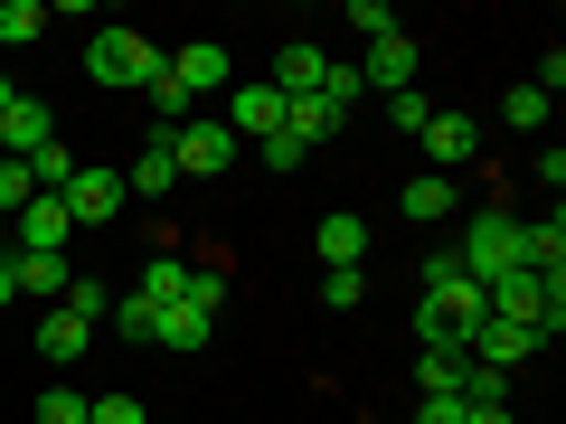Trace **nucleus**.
<instances>
[{"mask_svg": "<svg viewBox=\"0 0 566 424\" xmlns=\"http://www.w3.org/2000/svg\"><path fill=\"white\" fill-rule=\"evenodd\" d=\"M283 114H293V95H283L274 76H245V85H227V95H218V123H227L237 141H274Z\"/></svg>", "mask_w": 566, "mask_h": 424, "instance_id": "nucleus-3", "label": "nucleus"}, {"mask_svg": "<svg viewBox=\"0 0 566 424\" xmlns=\"http://www.w3.org/2000/svg\"><path fill=\"white\" fill-rule=\"evenodd\" d=\"M85 424H151V415H142V396H95V415H85Z\"/></svg>", "mask_w": 566, "mask_h": 424, "instance_id": "nucleus-33", "label": "nucleus"}, {"mask_svg": "<svg viewBox=\"0 0 566 424\" xmlns=\"http://www.w3.org/2000/svg\"><path fill=\"white\" fill-rule=\"evenodd\" d=\"M501 114L520 123V132H538V123H547V95H538V85L520 76V85H510V95H501Z\"/></svg>", "mask_w": 566, "mask_h": 424, "instance_id": "nucleus-28", "label": "nucleus"}, {"mask_svg": "<svg viewBox=\"0 0 566 424\" xmlns=\"http://www.w3.org/2000/svg\"><path fill=\"white\" fill-rule=\"evenodd\" d=\"M0 245H10V255H66V245H76V226H66L57 199H29L20 218H10V236H0Z\"/></svg>", "mask_w": 566, "mask_h": 424, "instance_id": "nucleus-7", "label": "nucleus"}, {"mask_svg": "<svg viewBox=\"0 0 566 424\" xmlns=\"http://www.w3.org/2000/svg\"><path fill=\"white\" fill-rule=\"evenodd\" d=\"M189 283H199V264H189L180 245H151V255H142V283H133V293H142L151 311H170V303H189Z\"/></svg>", "mask_w": 566, "mask_h": 424, "instance_id": "nucleus-10", "label": "nucleus"}, {"mask_svg": "<svg viewBox=\"0 0 566 424\" xmlns=\"http://www.w3.org/2000/svg\"><path fill=\"white\" fill-rule=\"evenodd\" d=\"M340 20H349V29H359V39H387V29H397V10H387V0H349Z\"/></svg>", "mask_w": 566, "mask_h": 424, "instance_id": "nucleus-30", "label": "nucleus"}, {"mask_svg": "<svg viewBox=\"0 0 566 424\" xmlns=\"http://www.w3.org/2000/svg\"><path fill=\"white\" fill-rule=\"evenodd\" d=\"M538 349H547V340H538L528 321H482V330H472V359H482V368H510V378H520Z\"/></svg>", "mask_w": 566, "mask_h": 424, "instance_id": "nucleus-11", "label": "nucleus"}, {"mask_svg": "<svg viewBox=\"0 0 566 424\" xmlns=\"http://www.w3.org/2000/svg\"><path fill=\"white\" fill-rule=\"evenodd\" d=\"M57 208H66V226H114L123 218V170H104V161H76V180L57 189Z\"/></svg>", "mask_w": 566, "mask_h": 424, "instance_id": "nucleus-5", "label": "nucleus"}, {"mask_svg": "<svg viewBox=\"0 0 566 424\" xmlns=\"http://www.w3.org/2000/svg\"><path fill=\"white\" fill-rule=\"evenodd\" d=\"M453 199H463V189H453L444 170H416V180L397 189V218H406V226H444V218H453Z\"/></svg>", "mask_w": 566, "mask_h": 424, "instance_id": "nucleus-13", "label": "nucleus"}, {"mask_svg": "<svg viewBox=\"0 0 566 424\" xmlns=\"http://www.w3.org/2000/svg\"><path fill=\"white\" fill-rule=\"evenodd\" d=\"M378 104H387V123H397L406 141H416L424 123H434V95H416V85H406V95H378Z\"/></svg>", "mask_w": 566, "mask_h": 424, "instance_id": "nucleus-27", "label": "nucleus"}, {"mask_svg": "<svg viewBox=\"0 0 566 424\" xmlns=\"http://www.w3.org/2000/svg\"><path fill=\"white\" fill-rule=\"evenodd\" d=\"M10 104H20V95H10V76H0V114H10Z\"/></svg>", "mask_w": 566, "mask_h": 424, "instance_id": "nucleus-38", "label": "nucleus"}, {"mask_svg": "<svg viewBox=\"0 0 566 424\" xmlns=\"http://www.w3.org/2000/svg\"><path fill=\"white\" fill-rule=\"evenodd\" d=\"M463 368H472V349H463V340H424L416 386H424V396H463Z\"/></svg>", "mask_w": 566, "mask_h": 424, "instance_id": "nucleus-17", "label": "nucleus"}, {"mask_svg": "<svg viewBox=\"0 0 566 424\" xmlns=\"http://www.w3.org/2000/svg\"><path fill=\"white\" fill-rule=\"evenodd\" d=\"M48 141H57V123H48V104H10V114H0V161H29V151H48Z\"/></svg>", "mask_w": 566, "mask_h": 424, "instance_id": "nucleus-14", "label": "nucleus"}, {"mask_svg": "<svg viewBox=\"0 0 566 424\" xmlns=\"http://www.w3.org/2000/svg\"><path fill=\"white\" fill-rule=\"evenodd\" d=\"M85 415H95V396H85L76 378H48L39 386V424H85Z\"/></svg>", "mask_w": 566, "mask_h": 424, "instance_id": "nucleus-22", "label": "nucleus"}, {"mask_svg": "<svg viewBox=\"0 0 566 424\" xmlns=\"http://www.w3.org/2000/svg\"><path fill=\"white\" fill-rule=\"evenodd\" d=\"M10 303H20V264L0 255V311H10Z\"/></svg>", "mask_w": 566, "mask_h": 424, "instance_id": "nucleus-37", "label": "nucleus"}, {"mask_svg": "<svg viewBox=\"0 0 566 424\" xmlns=\"http://www.w3.org/2000/svg\"><path fill=\"white\" fill-rule=\"evenodd\" d=\"M170 189H180V170H170V141L151 132V151L123 170V199H170Z\"/></svg>", "mask_w": 566, "mask_h": 424, "instance_id": "nucleus-19", "label": "nucleus"}, {"mask_svg": "<svg viewBox=\"0 0 566 424\" xmlns=\"http://www.w3.org/2000/svg\"><path fill=\"white\" fill-rule=\"evenodd\" d=\"M424 170H444V180H453V170H463L472 161V151H482V132H472V114H453V104H434V123H424Z\"/></svg>", "mask_w": 566, "mask_h": 424, "instance_id": "nucleus-8", "label": "nucleus"}, {"mask_svg": "<svg viewBox=\"0 0 566 424\" xmlns=\"http://www.w3.org/2000/svg\"><path fill=\"white\" fill-rule=\"evenodd\" d=\"M48 29V0H0V47H29Z\"/></svg>", "mask_w": 566, "mask_h": 424, "instance_id": "nucleus-25", "label": "nucleus"}, {"mask_svg": "<svg viewBox=\"0 0 566 424\" xmlns=\"http://www.w3.org/2000/svg\"><path fill=\"white\" fill-rule=\"evenodd\" d=\"M20 170H29V189H39V199H57V189L76 180V151H66V141H48V151H29Z\"/></svg>", "mask_w": 566, "mask_h": 424, "instance_id": "nucleus-23", "label": "nucleus"}, {"mask_svg": "<svg viewBox=\"0 0 566 424\" xmlns=\"http://www.w3.org/2000/svg\"><path fill=\"white\" fill-rule=\"evenodd\" d=\"M453 264H463L472 283H501L510 264H520V218H510V208H482V218H472V236L453 245Z\"/></svg>", "mask_w": 566, "mask_h": 424, "instance_id": "nucleus-4", "label": "nucleus"}, {"mask_svg": "<svg viewBox=\"0 0 566 424\" xmlns=\"http://www.w3.org/2000/svg\"><path fill=\"white\" fill-rule=\"evenodd\" d=\"M104 321H114V330H123V340H142V349H161V311L142 303V293H123V303H114V311H104Z\"/></svg>", "mask_w": 566, "mask_h": 424, "instance_id": "nucleus-24", "label": "nucleus"}, {"mask_svg": "<svg viewBox=\"0 0 566 424\" xmlns=\"http://www.w3.org/2000/svg\"><path fill=\"white\" fill-rule=\"evenodd\" d=\"M10 264H20V293H29V303H57V293H66V274H76L66 255H10Z\"/></svg>", "mask_w": 566, "mask_h": 424, "instance_id": "nucleus-21", "label": "nucleus"}, {"mask_svg": "<svg viewBox=\"0 0 566 424\" xmlns=\"http://www.w3.org/2000/svg\"><path fill=\"white\" fill-rule=\"evenodd\" d=\"M312 245H322V274H340V264H359V255H368V218H359V208H331Z\"/></svg>", "mask_w": 566, "mask_h": 424, "instance_id": "nucleus-15", "label": "nucleus"}, {"mask_svg": "<svg viewBox=\"0 0 566 424\" xmlns=\"http://www.w3.org/2000/svg\"><path fill=\"white\" fill-rule=\"evenodd\" d=\"M161 66H170V85H180L189 104H218L227 85H237V66H227V47H218V39H189V47H170Z\"/></svg>", "mask_w": 566, "mask_h": 424, "instance_id": "nucleus-6", "label": "nucleus"}, {"mask_svg": "<svg viewBox=\"0 0 566 424\" xmlns=\"http://www.w3.org/2000/svg\"><path fill=\"white\" fill-rule=\"evenodd\" d=\"M322 76H331L322 39H283V57H274V85H283V95H322Z\"/></svg>", "mask_w": 566, "mask_h": 424, "instance_id": "nucleus-16", "label": "nucleus"}, {"mask_svg": "<svg viewBox=\"0 0 566 424\" xmlns=\"http://www.w3.org/2000/svg\"><path fill=\"white\" fill-rule=\"evenodd\" d=\"M85 349H95V321H76L66 303H48V311H39V359H48V368L66 378V368H76Z\"/></svg>", "mask_w": 566, "mask_h": 424, "instance_id": "nucleus-12", "label": "nucleus"}, {"mask_svg": "<svg viewBox=\"0 0 566 424\" xmlns=\"http://www.w3.org/2000/svg\"><path fill=\"white\" fill-rule=\"evenodd\" d=\"M208 340H218V311H208V303H170L161 311V349L189 359V349H208Z\"/></svg>", "mask_w": 566, "mask_h": 424, "instance_id": "nucleus-18", "label": "nucleus"}, {"mask_svg": "<svg viewBox=\"0 0 566 424\" xmlns=\"http://www.w3.org/2000/svg\"><path fill=\"white\" fill-rule=\"evenodd\" d=\"M170 141V170H180V180H227V170H237V132H227L218 114H189L180 132H161Z\"/></svg>", "mask_w": 566, "mask_h": 424, "instance_id": "nucleus-2", "label": "nucleus"}, {"mask_svg": "<svg viewBox=\"0 0 566 424\" xmlns=\"http://www.w3.org/2000/svg\"><path fill=\"white\" fill-rule=\"evenodd\" d=\"M66 311H76V321H104V311H114V293H104L95 274H66V293H57Z\"/></svg>", "mask_w": 566, "mask_h": 424, "instance_id": "nucleus-26", "label": "nucleus"}, {"mask_svg": "<svg viewBox=\"0 0 566 424\" xmlns=\"http://www.w3.org/2000/svg\"><path fill=\"white\" fill-rule=\"evenodd\" d=\"M359 85H368V95H406V85H416V39H406V29L368 39V57H359Z\"/></svg>", "mask_w": 566, "mask_h": 424, "instance_id": "nucleus-9", "label": "nucleus"}, {"mask_svg": "<svg viewBox=\"0 0 566 424\" xmlns=\"http://www.w3.org/2000/svg\"><path fill=\"white\" fill-rule=\"evenodd\" d=\"M416 424H463V396H424V405H416Z\"/></svg>", "mask_w": 566, "mask_h": 424, "instance_id": "nucleus-35", "label": "nucleus"}, {"mask_svg": "<svg viewBox=\"0 0 566 424\" xmlns=\"http://www.w3.org/2000/svg\"><path fill=\"white\" fill-rule=\"evenodd\" d=\"M359 293H368V283H359V264H340V274H322V303H331V311H359Z\"/></svg>", "mask_w": 566, "mask_h": 424, "instance_id": "nucleus-31", "label": "nucleus"}, {"mask_svg": "<svg viewBox=\"0 0 566 424\" xmlns=\"http://www.w3.org/2000/svg\"><path fill=\"white\" fill-rule=\"evenodd\" d=\"M85 76H95L104 95H151V76H161V47H151V29H95V47H85Z\"/></svg>", "mask_w": 566, "mask_h": 424, "instance_id": "nucleus-1", "label": "nucleus"}, {"mask_svg": "<svg viewBox=\"0 0 566 424\" xmlns=\"http://www.w3.org/2000/svg\"><path fill=\"white\" fill-rule=\"evenodd\" d=\"M255 151H264V170H303V161H312V151H303V141H293V132H274V141H255Z\"/></svg>", "mask_w": 566, "mask_h": 424, "instance_id": "nucleus-34", "label": "nucleus"}, {"mask_svg": "<svg viewBox=\"0 0 566 424\" xmlns=\"http://www.w3.org/2000/svg\"><path fill=\"white\" fill-rule=\"evenodd\" d=\"M29 199H39V189H29V170H20V161H0V218H20Z\"/></svg>", "mask_w": 566, "mask_h": 424, "instance_id": "nucleus-32", "label": "nucleus"}, {"mask_svg": "<svg viewBox=\"0 0 566 424\" xmlns=\"http://www.w3.org/2000/svg\"><path fill=\"white\" fill-rule=\"evenodd\" d=\"M283 132L303 141V151H322V141H331V132H340V114H331V104H322V95H293V114H283Z\"/></svg>", "mask_w": 566, "mask_h": 424, "instance_id": "nucleus-20", "label": "nucleus"}, {"mask_svg": "<svg viewBox=\"0 0 566 424\" xmlns=\"http://www.w3.org/2000/svg\"><path fill=\"white\" fill-rule=\"evenodd\" d=\"M463 424H520L510 405H463Z\"/></svg>", "mask_w": 566, "mask_h": 424, "instance_id": "nucleus-36", "label": "nucleus"}, {"mask_svg": "<svg viewBox=\"0 0 566 424\" xmlns=\"http://www.w3.org/2000/svg\"><path fill=\"white\" fill-rule=\"evenodd\" d=\"M359 95H368V85H359V66H340V57H331V76H322V104H331V114H349Z\"/></svg>", "mask_w": 566, "mask_h": 424, "instance_id": "nucleus-29", "label": "nucleus"}]
</instances>
